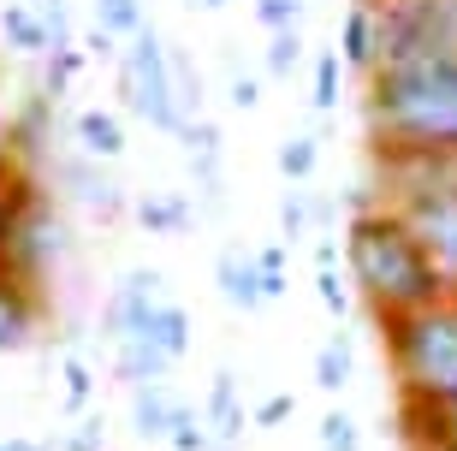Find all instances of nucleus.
<instances>
[{
    "label": "nucleus",
    "instance_id": "423d86ee",
    "mask_svg": "<svg viewBox=\"0 0 457 451\" xmlns=\"http://www.w3.org/2000/svg\"><path fill=\"white\" fill-rule=\"evenodd\" d=\"M457 54V0H374V71Z\"/></svg>",
    "mask_w": 457,
    "mask_h": 451
},
{
    "label": "nucleus",
    "instance_id": "a19ab883",
    "mask_svg": "<svg viewBox=\"0 0 457 451\" xmlns=\"http://www.w3.org/2000/svg\"><path fill=\"white\" fill-rule=\"evenodd\" d=\"M18 167H24V161H18V149H12V137H6V125H0V179H12Z\"/></svg>",
    "mask_w": 457,
    "mask_h": 451
},
{
    "label": "nucleus",
    "instance_id": "5701e85b",
    "mask_svg": "<svg viewBox=\"0 0 457 451\" xmlns=\"http://www.w3.org/2000/svg\"><path fill=\"white\" fill-rule=\"evenodd\" d=\"M137 333H149L154 345H161V351L172 356V363H185V356H190V309L167 297L149 321H143V327H137Z\"/></svg>",
    "mask_w": 457,
    "mask_h": 451
},
{
    "label": "nucleus",
    "instance_id": "2eb2a0df",
    "mask_svg": "<svg viewBox=\"0 0 457 451\" xmlns=\"http://www.w3.org/2000/svg\"><path fill=\"white\" fill-rule=\"evenodd\" d=\"M214 285H220V297H226V309H262V273H255V250L244 255V250H220V262H214Z\"/></svg>",
    "mask_w": 457,
    "mask_h": 451
},
{
    "label": "nucleus",
    "instance_id": "f8f14e48",
    "mask_svg": "<svg viewBox=\"0 0 457 451\" xmlns=\"http://www.w3.org/2000/svg\"><path fill=\"white\" fill-rule=\"evenodd\" d=\"M203 422H208V434H214V451H232L237 439H244L250 416H244V398H237V374L232 368H214L208 398H203Z\"/></svg>",
    "mask_w": 457,
    "mask_h": 451
},
{
    "label": "nucleus",
    "instance_id": "cd10ccee",
    "mask_svg": "<svg viewBox=\"0 0 457 451\" xmlns=\"http://www.w3.org/2000/svg\"><path fill=\"white\" fill-rule=\"evenodd\" d=\"M339 84H345V54H339V48H321V54H315L309 107H315V113H333V107H339Z\"/></svg>",
    "mask_w": 457,
    "mask_h": 451
},
{
    "label": "nucleus",
    "instance_id": "37998d69",
    "mask_svg": "<svg viewBox=\"0 0 457 451\" xmlns=\"http://www.w3.org/2000/svg\"><path fill=\"white\" fill-rule=\"evenodd\" d=\"M410 451H457V439H416Z\"/></svg>",
    "mask_w": 457,
    "mask_h": 451
},
{
    "label": "nucleus",
    "instance_id": "bb28decb",
    "mask_svg": "<svg viewBox=\"0 0 457 451\" xmlns=\"http://www.w3.org/2000/svg\"><path fill=\"white\" fill-rule=\"evenodd\" d=\"M161 446H172V451H214V434H208L203 410L179 398V410H172V422H167V439H161Z\"/></svg>",
    "mask_w": 457,
    "mask_h": 451
},
{
    "label": "nucleus",
    "instance_id": "79ce46f5",
    "mask_svg": "<svg viewBox=\"0 0 457 451\" xmlns=\"http://www.w3.org/2000/svg\"><path fill=\"white\" fill-rule=\"evenodd\" d=\"M0 451H48L42 439H0Z\"/></svg>",
    "mask_w": 457,
    "mask_h": 451
},
{
    "label": "nucleus",
    "instance_id": "39448f33",
    "mask_svg": "<svg viewBox=\"0 0 457 451\" xmlns=\"http://www.w3.org/2000/svg\"><path fill=\"white\" fill-rule=\"evenodd\" d=\"M60 255H66V226L54 214L42 179L30 167H18L12 184H6V196H0V273L18 285L48 291V273Z\"/></svg>",
    "mask_w": 457,
    "mask_h": 451
},
{
    "label": "nucleus",
    "instance_id": "2f4dec72",
    "mask_svg": "<svg viewBox=\"0 0 457 451\" xmlns=\"http://www.w3.org/2000/svg\"><path fill=\"white\" fill-rule=\"evenodd\" d=\"M286 255H291V244H268V250H255V273H262V297H268V303H279L291 291Z\"/></svg>",
    "mask_w": 457,
    "mask_h": 451
},
{
    "label": "nucleus",
    "instance_id": "ddd939ff",
    "mask_svg": "<svg viewBox=\"0 0 457 451\" xmlns=\"http://www.w3.org/2000/svg\"><path fill=\"white\" fill-rule=\"evenodd\" d=\"M172 368H179V363H172V356L161 351L149 333H125V338H113V374L125 380V392H131V386H149V380H167Z\"/></svg>",
    "mask_w": 457,
    "mask_h": 451
},
{
    "label": "nucleus",
    "instance_id": "473e14b6",
    "mask_svg": "<svg viewBox=\"0 0 457 451\" xmlns=\"http://www.w3.org/2000/svg\"><path fill=\"white\" fill-rule=\"evenodd\" d=\"M321 451H362V428H356V416L345 404H333L321 416Z\"/></svg>",
    "mask_w": 457,
    "mask_h": 451
},
{
    "label": "nucleus",
    "instance_id": "0eeeda50",
    "mask_svg": "<svg viewBox=\"0 0 457 451\" xmlns=\"http://www.w3.org/2000/svg\"><path fill=\"white\" fill-rule=\"evenodd\" d=\"M113 71H119V101H125V113H137L143 125H154V131H167V137L185 131V113H179V101H172L167 36L154 30V18L125 42V54H119Z\"/></svg>",
    "mask_w": 457,
    "mask_h": 451
},
{
    "label": "nucleus",
    "instance_id": "6e6552de",
    "mask_svg": "<svg viewBox=\"0 0 457 451\" xmlns=\"http://www.w3.org/2000/svg\"><path fill=\"white\" fill-rule=\"evenodd\" d=\"M54 179L66 184V196L84 208V214H96L102 226H113L119 214H131V196H125V184L107 172V161H89L84 149H71L54 161Z\"/></svg>",
    "mask_w": 457,
    "mask_h": 451
},
{
    "label": "nucleus",
    "instance_id": "72a5a7b5",
    "mask_svg": "<svg viewBox=\"0 0 457 451\" xmlns=\"http://www.w3.org/2000/svg\"><path fill=\"white\" fill-rule=\"evenodd\" d=\"M315 297L333 321L351 315V280H339V268H315Z\"/></svg>",
    "mask_w": 457,
    "mask_h": 451
},
{
    "label": "nucleus",
    "instance_id": "4c0bfd02",
    "mask_svg": "<svg viewBox=\"0 0 457 451\" xmlns=\"http://www.w3.org/2000/svg\"><path fill=\"white\" fill-rule=\"evenodd\" d=\"M291 410H297V398H291V392H273V398H262V404H255L250 428H279V422H286Z\"/></svg>",
    "mask_w": 457,
    "mask_h": 451
},
{
    "label": "nucleus",
    "instance_id": "c756f323",
    "mask_svg": "<svg viewBox=\"0 0 457 451\" xmlns=\"http://www.w3.org/2000/svg\"><path fill=\"white\" fill-rule=\"evenodd\" d=\"M84 66H89L84 42H78V48H54L48 60H42V84H36V89H42V96H54V101H60V96H66V89H71V78H78V71H84Z\"/></svg>",
    "mask_w": 457,
    "mask_h": 451
},
{
    "label": "nucleus",
    "instance_id": "ea45409f",
    "mask_svg": "<svg viewBox=\"0 0 457 451\" xmlns=\"http://www.w3.org/2000/svg\"><path fill=\"white\" fill-rule=\"evenodd\" d=\"M232 107H237V113H250V107H262V78H250V71H237V78H232Z\"/></svg>",
    "mask_w": 457,
    "mask_h": 451
},
{
    "label": "nucleus",
    "instance_id": "20e7f679",
    "mask_svg": "<svg viewBox=\"0 0 457 451\" xmlns=\"http://www.w3.org/2000/svg\"><path fill=\"white\" fill-rule=\"evenodd\" d=\"M386 202L410 220L434 268L457 291V161H380Z\"/></svg>",
    "mask_w": 457,
    "mask_h": 451
},
{
    "label": "nucleus",
    "instance_id": "393cba45",
    "mask_svg": "<svg viewBox=\"0 0 457 451\" xmlns=\"http://www.w3.org/2000/svg\"><path fill=\"white\" fill-rule=\"evenodd\" d=\"M273 167H279L286 184H309L315 167H321V137L315 131H291L286 143H279V155H273Z\"/></svg>",
    "mask_w": 457,
    "mask_h": 451
},
{
    "label": "nucleus",
    "instance_id": "9d476101",
    "mask_svg": "<svg viewBox=\"0 0 457 451\" xmlns=\"http://www.w3.org/2000/svg\"><path fill=\"white\" fill-rule=\"evenodd\" d=\"M167 303V280L154 268H131V273H119V285L107 291V309H102V333H107V345L113 338H125V333H137L143 321L154 315Z\"/></svg>",
    "mask_w": 457,
    "mask_h": 451
},
{
    "label": "nucleus",
    "instance_id": "7ed1b4c3",
    "mask_svg": "<svg viewBox=\"0 0 457 451\" xmlns=\"http://www.w3.org/2000/svg\"><path fill=\"white\" fill-rule=\"evenodd\" d=\"M398 404H445L457 392V297L380 321Z\"/></svg>",
    "mask_w": 457,
    "mask_h": 451
},
{
    "label": "nucleus",
    "instance_id": "f704fd0d",
    "mask_svg": "<svg viewBox=\"0 0 457 451\" xmlns=\"http://www.w3.org/2000/svg\"><path fill=\"white\" fill-rule=\"evenodd\" d=\"M60 380H66V410H89V398H96V374H89L84 356H66V363H60Z\"/></svg>",
    "mask_w": 457,
    "mask_h": 451
},
{
    "label": "nucleus",
    "instance_id": "f3484780",
    "mask_svg": "<svg viewBox=\"0 0 457 451\" xmlns=\"http://www.w3.org/2000/svg\"><path fill=\"white\" fill-rule=\"evenodd\" d=\"M0 42L18 54V60H48V24L36 18V6L30 0H6L0 6Z\"/></svg>",
    "mask_w": 457,
    "mask_h": 451
},
{
    "label": "nucleus",
    "instance_id": "412c9836",
    "mask_svg": "<svg viewBox=\"0 0 457 451\" xmlns=\"http://www.w3.org/2000/svg\"><path fill=\"white\" fill-rule=\"evenodd\" d=\"M179 410V392L167 380H149V386H131V428L143 439H167V422Z\"/></svg>",
    "mask_w": 457,
    "mask_h": 451
},
{
    "label": "nucleus",
    "instance_id": "c9c22d12",
    "mask_svg": "<svg viewBox=\"0 0 457 451\" xmlns=\"http://www.w3.org/2000/svg\"><path fill=\"white\" fill-rule=\"evenodd\" d=\"M303 6L309 0H255L250 13H255V24H262V30H291V24H303Z\"/></svg>",
    "mask_w": 457,
    "mask_h": 451
},
{
    "label": "nucleus",
    "instance_id": "aec40b11",
    "mask_svg": "<svg viewBox=\"0 0 457 451\" xmlns=\"http://www.w3.org/2000/svg\"><path fill=\"white\" fill-rule=\"evenodd\" d=\"M398 434H404V446H416V439H457V392L445 404H398Z\"/></svg>",
    "mask_w": 457,
    "mask_h": 451
},
{
    "label": "nucleus",
    "instance_id": "a211bd4d",
    "mask_svg": "<svg viewBox=\"0 0 457 451\" xmlns=\"http://www.w3.org/2000/svg\"><path fill=\"white\" fill-rule=\"evenodd\" d=\"M71 137H78V149H84L89 161H107V167L125 155V125H119V113H107V107H84V113L71 119Z\"/></svg>",
    "mask_w": 457,
    "mask_h": 451
},
{
    "label": "nucleus",
    "instance_id": "1a4fd4ad",
    "mask_svg": "<svg viewBox=\"0 0 457 451\" xmlns=\"http://www.w3.org/2000/svg\"><path fill=\"white\" fill-rule=\"evenodd\" d=\"M185 161H190V184H196V202H203V214H226V143H220V125L214 119H190L185 131Z\"/></svg>",
    "mask_w": 457,
    "mask_h": 451
},
{
    "label": "nucleus",
    "instance_id": "7c9ffc66",
    "mask_svg": "<svg viewBox=\"0 0 457 451\" xmlns=\"http://www.w3.org/2000/svg\"><path fill=\"white\" fill-rule=\"evenodd\" d=\"M89 13H96V24H107L119 42H131V36L149 24V6H143V0H89Z\"/></svg>",
    "mask_w": 457,
    "mask_h": 451
},
{
    "label": "nucleus",
    "instance_id": "c03bdc74",
    "mask_svg": "<svg viewBox=\"0 0 457 451\" xmlns=\"http://www.w3.org/2000/svg\"><path fill=\"white\" fill-rule=\"evenodd\" d=\"M190 6H203V13H220L226 0H190Z\"/></svg>",
    "mask_w": 457,
    "mask_h": 451
},
{
    "label": "nucleus",
    "instance_id": "4be33fe9",
    "mask_svg": "<svg viewBox=\"0 0 457 451\" xmlns=\"http://www.w3.org/2000/svg\"><path fill=\"white\" fill-rule=\"evenodd\" d=\"M351 374H356V345H351V333H345V321L327 333V345L315 351V386H321L327 398H339L345 386H351Z\"/></svg>",
    "mask_w": 457,
    "mask_h": 451
},
{
    "label": "nucleus",
    "instance_id": "a878e982",
    "mask_svg": "<svg viewBox=\"0 0 457 451\" xmlns=\"http://www.w3.org/2000/svg\"><path fill=\"white\" fill-rule=\"evenodd\" d=\"M167 60H172V101H179V113L190 125V119H203V71L179 42H167Z\"/></svg>",
    "mask_w": 457,
    "mask_h": 451
},
{
    "label": "nucleus",
    "instance_id": "f03ea898",
    "mask_svg": "<svg viewBox=\"0 0 457 451\" xmlns=\"http://www.w3.org/2000/svg\"><path fill=\"white\" fill-rule=\"evenodd\" d=\"M345 280L362 303H369L374 321L410 315V309H428L440 297H457L445 273L434 268V255L422 250V238L410 232V220L392 208V202H374V208H356L351 226H345Z\"/></svg>",
    "mask_w": 457,
    "mask_h": 451
},
{
    "label": "nucleus",
    "instance_id": "4468645a",
    "mask_svg": "<svg viewBox=\"0 0 457 451\" xmlns=\"http://www.w3.org/2000/svg\"><path fill=\"white\" fill-rule=\"evenodd\" d=\"M54 107H60V101L36 89V96H24V101H18V113L6 119V137H12V149H18L24 167H30L36 155L54 143Z\"/></svg>",
    "mask_w": 457,
    "mask_h": 451
},
{
    "label": "nucleus",
    "instance_id": "9b49d317",
    "mask_svg": "<svg viewBox=\"0 0 457 451\" xmlns=\"http://www.w3.org/2000/svg\"><path fill=\"white\" fill-rule=\"evenodd\" d=\"M48 327V291L36 285H18L0 273V356L6 351H30Z\"/></svg>",
    "mask_w": 457,
    "mask_h": 451
},
{
    "label": "nucleus",
    "instance_id": "6ab92c4d",
    "mask_svg": "<svg viewBox=\"0 0 457 451\" xmlns=\"http://www.w3.org/2000/svg\"><path fill=\"white\" fill-rule=\"evenodd\" d=\"M339 54H345V71H374V0H351L345 6V24H339Z\"/></svg>",
    "mask_w": 457,
    "mask_h": 451
},
{
    "label": "nucleus",
    "instance_id": "f257e3e1",
    "mask_svg": "<svg viewBox=\"0 0 457 451\" xmlns=\"http://www.w3.org/2000/svg\"><path fill=\"white\" fill-rule=\"evenodd\" d=\"M362 125L380 161H457V54L369 71Z\"/></svg>",
    "mask_w": 457,
    "mask_h": 451
},
{
    "label": "nucleus",
    "instance_id": "dca6fc26",
    "mask_svg": "<svg viewBox=\"0 0 457 451\" xmlns=\"http://www.w3.org/2000/svg\"><path fill=\"white\" fill-rule=\"evenodd\" d=\"M131 220H137L149 238H179L190 220H196V202L179 196V190H149V196L131 202Z\"/></svg>",
    "mask_w": 457,
    "mask_h": 451
},
{
    "label": "nucleus",
    "instance_id": "c85d7f7f",
    "mask_svg": "<svg viewBox=\"0 0 457 451\" xmlns=\"http://www.w3.org/2000/svg\"><path fill=\"white\" fill-rule=\"evenodd\" d=\"M303 54H309L303 24H291V30H273V36H268V60H262V71H268V78H291V71L303 66Z\"/></svg>",
    "mask_w": 457,
    "mask_h": 451
},
{
    "label": "nucleus",
    "instance_id": "58836bf2",
    "mask_svg": "<svg viewBox=\"0 0 457 451\" xmlns=\"http://www.w3.org/2000/svg\"><path fill=\"white\" fill-rule=\"evenodd\" d=\"M48 451H102V422H84V428H71L66 439H54Z\"/></svg>",
    "mask_w": 457,
    "mask_h": 451
},
{
    "label": "nucleus",
    "instance_id": "a18cd8bd",
    "mask_svg": "<svg viewBox=\"0 0 457 451\" xmlns=\"http://www.w3.org/2000/svg\"><path fill=\"white\" fill-rule=\"evenodd\" d=\"M6 184H12V179H0V196H6Z\"/></svg>",
    "mask_w": 457,
    "mask_h": 451
},
{
    "label": "nucleus",
    "instance_id": "e433bc0d",
    "mask_svg": "<svg viewBox=\"0 0 457 451\" xmlns=\"http://www.w3.org/2000/svg\"><path fill=\"white\" fill-rule=\"evenodd\" d=\"M78 42H84V54L96 60V66H119V54H125V42H119V36L107 30V24H89V30L78 36Z\"/></svg>",
    "mask_w": 457,
    "mask_h": 451
},
{
    "label": "nucleus",
    "instance_id": "b1692460",
    "mask_svg": "<svg viewBox=\"0 0 457 451\" xmlns=\"http://www.w3.org/2000/svg\"><path fill=\"white\" fill-rule=\"evenodd\" d=\"M315 220H321V196L303 190V184H291L286 196H279V244H303V238H315Z\"/></svg>",
    "mask_w": 457,
    "mask_h": 451
}]
</instances>
